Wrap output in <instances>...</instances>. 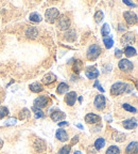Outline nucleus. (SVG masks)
Masks as SVG:
<instances>
[{
    "label": "nucleus",
    "instance_id": "f257e3e1",
    "mask_svg": "<svg viewBox=\"0 0 138 154\" xmlns=\"http://www.w3.org/2000/svg\"><path fill=\"white\" fill-rule=\"evenodd\" d=\"M101 54V48L99 45H96V44H93V45H91V47L88 48L87 51V54H86V56H87V59L88 60H96L99 56H100Z\"/></svg>",
    "mask_w": 138,
    "mask_h": 154
},
{
    "label": "nucleus",
    "instance_id": "f03ea898",
    "mask_svg": "<svg viewBox=\"0 0 138 154\" xmlns=\"http://www.w3.org/2000/svg\"><path fill=\"white\" fill-rule=\"evenodd\" d=\"M45 16H46V20H47L48 23L53 24V23L59 18V16H60V12H59V10L55 9V8H51V9L46 11Z\"/></svg>",
    "mask_w": 138,
    "mask_h": 154
},
{
    "label": "nucleus",
    "instance_id": "7ed1b4c3",
    "mask_svg": "<svg viewBox=\"0 0 138 154\" xmlns=\"http://www.w3.org/2000/svg\"><path fill=\"white\" fill-rule=\"evenodd\" d=\"M126 88H128V86L123 82H116L111 88V94L112 95H119V94H122L126 91Z\"/></svg>",
    "mask_w": 138,
    "mask_h": 154
},
{
    "label": "nucleus",
    "instance_id": "20e7f679",
    "mask_svg": "<svg viewBox=\"0 0 138 154\" xmlns=\"http://www.w3.org/2000/svg\"><path fill=\"white\" fill-rule=\"evenodd\" d=\"M118 66H119L120 70L124 71V72H130V71L133 70L134 65L129 59H121V60L119 61Z\"/></svg>",
    "mask_w": 138,
    "mask_h": 154
},
{
    "label": "nucleus",
    "instance_id": "39448f33",
    "mask_svg": "<svg viewBox=\"0 0 138 154\" xmlns=\"http://www.w3.org/2000/svg\"><path fill=\"white\" fill-rule=\"evenodd\" d=\"M123 16H124V19H125V22L129 25H135L136 23H137V15H136L135 13L131 12V11L124 12Z\"/></svg>",
    "mask_w": 138,
    "mask_h": 154
},
{
    "label": "nucleus",
    "instance_id": "423d86ee",
    "mask_svg": "<svg viewBox=\"0 0 138 154\" xmlns=\"http://www.w3.org/2000/svg\"><path fill=\"white\" fill-rule=\"evenodd\" d=\"M57 25H59L60 29H62V30H67L70 27V19L67 16H65V15H63L57 20Z\"/></svg>",
    "mask_w": 138,
    "mask_h": 154
},
{
    "label": "nucleus",
    "instance_id": "0eeeda50",
    "mask_svg": "<svg viewBox=\"0 0 138 154\" xmlns=\"http://www.w3.org/2000/svg\"><path fill=\"white\" fill-rule=\"evenodd\" d=\"M93 104H95V107L97 109H99V110H102L103 108L105 107V105H106V102H105V97L103 95H97L95 99V102H93Z\"/></svg>",
    "mask_w": 138,
    "mask_h": 154
},
{
    "label": "nucleus",
    "instance_id": "6e6552de",
    "mask_svg": "<svg viewBox=\"0 0 138 154\" xmlns=\"http://www.w3.org/2000/svg\"><path fill=\"white\" fill-rule=\"evenodd\" d=\"M47 104H48V99L46 96H38V97L35 99V101H34V107L41 109L44 108L45 106H47Z\"/></svg>",
    "mask_w": 138,
    "mask_h": 154
},
{
    "label": "nucleus",
    "instance_id": "1a4fd4ad",
    "mask_svg": "<svg viewBox=\"0 0 138 154\" xmlns=\"http://www.w3.org/2000/svg\"><path fill=\"white\" fill-rule=\"evenodd\" d=\"M85 121L88 124H95V123H98L100 121V117L95 115V113H88L85 116Z\"/></svg>",
    "mask_w": 138,
    "mask_h": 154
},
{
    "label": "nucleus",
    "instance_id": "9d476101",
    "mask_svg": "<svg viewBox=\"0 0 138 154\" xmlns=\"http://www.w3.org/2000/svg\"><path fill=\"white\" fill-rule=\"evenodd\" d=\"M76 101V92H69L68 94H66L65 96V102H66L67 105L72 106Z\"/></svg>",
    "mask_w": 138,
    "mask_h": 154
},
{
    "label": "nucleus",
    "instance_id": "9b49d317",
    "mask_svg": "<svg viewBox=\"0 0 138 154\" xmlns=\"http://www.w3.org/2000/svg\"><path fill=\"white\" fill-rule=\"evenodd\" d=\"M123 126L126 130H133L137 126V121L136 119H128L123 121Z\"/></svg>",
    "mask_w": 138,
    "mask_h": 154
},
{
    "label": "nucleus",
    "instance_id": "f8f14e48",
    "mask_svg": "<svg viewBox=\"0 0 138 154\" xmlns=\"http://www.w3.org/2000/svg\"><path fill=\"white\" fill-rule=\"evenodd\" d=\"M51 119H52L53 121H55V122L62 121L63 119H65V113L60 110H55L54 112L51 113Z\"/></svg>",
    "mask_w": 138,
    "mask_h": 154
},
{
    "label": "nucleus",
    "instance_id": "ddd939ff",
    "mask_svg": "<svg viewBox=\"0 0 138 154\" xmlns=\"http://www.w3.org/2000/svg\"><path fill=\"white\" fill-rule=\"evenodd\" d=\"M85 75L88 77V78H91V79H93V78H97L98 76H99V71L96 70L95 67H89V69H87L85 72Z\"/></svg>",
    "mask_w": 138,
    "mask_h": 154
},
{
    "label": "nucleus",
    "instance_id": "4468645a",
    "mask_svg": "<svg viewBox=\"0 0 138 154\" xmlns=\"http://www.w3.org/2000/svg\"><path fill=\"white\" fill-rule=\"evenodd\" d=\"M37 34H38V31L35 27H29L26 30V35H27V38H35L36 36H37Z\"/></svg>",
    "mask_w": 138,
    "mask_h": 154
},
{
    "label": "nucleus",
    "instance_id": "2eb2a0df",
    "mask_svg": "<svg viewBox=\"0 0 138 154\" xmlns=\"http://www.w3.org/2000/svg\"><path fill=\"white\" fill-rule=\"evenodd\" d=\"M137 146H138V144H137V142H136V141L131 142V143L126 147V150H125L126 154H137V149H138Z\"/></svg>",
    "mask_w": 138,
    "mask_h": 154
},
{
    "label": "nucleus",
    "instance_id": "dca6fc26",
    "mask_svg": "<svg viewBox=\"0 0 138 154\" xmlns=\"http://www.w3.org/2000/svg\"><path fill=\"white\" fill-rule=\"evenodd\" d=\"M34 149L36 150L37 152H43L44 150L46 149V143L44 140L42 139H37L34 143Z\"/></svg>",
    "mask_w": 138,
    "mask_h": 154
},
{
    "label": "nucleus",
    "instance_id": "f3484780",
    "mask_svg": "<svg viewBox=\"0 0 138 154\" xmlns=\"http://www.w3.org/2000/svg\"><path fill=\"white\" fill-rule=\"evenodd\" d=\"M55 80H56V76L54 74H52V73H49L43 78V82L45 85H50L52 82H54Z\"/></svg>",
    "mask_w": 138,
    "mask_h": 154
},
{
    "label": "nucleus",
    "instance_id": "a211bd4d",
    "mask_svg": "<svg viewBox=\"0 0 138 154\" xmlns=\"http://www.w3.org/2000/svg\"><path fill=\"white\" fill-rule=\"evenodd\" d=\"M134 34L132 33V32H129V33L124 34L123 36H122V42H123L124 44H126V45H129V44H133L134 42Z\"/></svg>",
    "mask_w": 138,
    "mask_h": 154
},
{
    "label": "nucleus",
    "instance_id": "6ab92c4d",
    "mask_svg": "<svg viewBox=\"0 0 138 154\" xmlns=\"http://www.w3.org/2000/svg\"><path fill=\"white\" fill-rule=\"evenodd\" d=\"M55 136H56V138L60 140V141H66V140L68 139V135H67V133L65 132L64 130H61V128L56 131Z\"/></svg>",
    "mask_w": 138,
    "mask_h": 154
},
{
    "label": "nucleus",
    "instance_id": "aec40b11",
    "mask_svg": "<svg viewBox=\"0 0 138 154\" xmlns=\"http://www.w3.org/2000/svg\"><path fill=\"white\" fill-rule=\"evenodd\" d=\"M43 86L39 82H34V84L30 85V90L34 93H39V92L43 91Z\"/></svg>",
    "mask_w": 138,
    "mask_h": 154
},
{
    "label": "nucleus",
    "instance_id": "412c9836",
    "mask_svg": "<svg viewBox=\"0 0 138 154\" xmlns=\"http://www.w3.org/2000/svg\"><path fill=\"white\" fill-rule=\"evenodd\" d=\"M68 90H69V86L67 84H65V82H61L59 85V87L56 88V92L59 94H65Z\"/></svg>",
    "mask_w": 138,
    "mask_h": 154
},
{
    "label": "nucleus",
    "instance_id": "4be33fe9",
    "mask_svg": "<svg viewBox=\"0 0 138 154\" xmlns=\"http://www.w3.org/2000/svg\"><path fill=\"white\" fill-rule=\"evenodd\" d=\"M103 42H104V45L107 49L112 48L113 45H114V40H113L112 35H107V36H105V38H103Z\"/></svg>",
    "mask_w": 138,
    "mask_h": 154
},
{
    "label": "nucleus",
    "instance_id": "5701e85b",
    "mask_svg": "<svg viewBox=\"0 0 138 154\" xmlns=\"http://www.w3.org/2000/svg\"><path fill=\"white\" fill-rule=\"evenodd\" d=\"M124 54H125L126 57H133V56H136V49L132 46H128L124 49Z\"/></svg>",
    "mask_w": 138,
    "mask_h": 154
},
{
    "label": "nucleus",
    "instance_id": "b1692460",
    "mask_svg": "<svg viewBox=\"0 0 138 154\" xmlns=\"http://www.w3.org/2000/svg\"><path fill=\"white\" fill-rule=\"evenodd\" d=\"M42 16L38 13H31L30 14V20L31 22H33V23H39V22H42Z\"/></svg>",
    "mask_w": 138,
    "mask_h": 154
},
{
    "label": "nucleus",
    "instance_id": "393cba45",
    "mask_svg": "<svg viewBox=\"0 0 138 154\" xmlns=\"http://www.w3.org/2000/svg\"><path fill=\"white\" fill-rule=\"evenodd\" d=\"M82 66H83V62H82L81 60H76L73 63V66H72V69H73V71L76 73H79L80 71L82 70Z\"/></svg>",
    "mask_w": 138,
    "mask_h": 154
},
{
    "label": "nucleus",
    "instance_id": "a878e982",
    "mask_svg": "<svg viewBox=\"0 0 138 154\" xmlns=\"http://www.w3.org/2000/svg\"><path fill=\"white\" fill-rule=\"evenodd\" d=\"M104 146H105V140L103 139V138H98V139L95 141V147H96V149L100 150V149H102V148L104 147Z\"/></svg>",
    "mask_w": 138,
    "mask_h": 154
},
{
    "label": "nucleus",
    "instance_id": "bb28decb",
    "mask_svg": "<svg viewBox=\"0 0 138 154\" xmlns=\"http://www.w3.org/2000/svg\"><path fill=\"white\" fill-rule=\"evenodd\" d=\"M110 32H111L110 25H107V24H104V25H103V27L101 28V33H102V35L105 38V36L110 35Z\"/></svg>",
    "mask_w": 138,
    "mask_h": 154
},
{
    "label": "nucleus",
    "instance_id": "cd10ccee",
    "mask_svg": "<svg viewBox=\"0 0 138 154\" xmlns=\"http://www.w3.org/2000/svg\"><path fill=\"white\" fill-rule=\"evenodd\" d=\"M119 153H120L119 148L116 147V146H112V147L108 148L106 151V154H119Z\"/></svg>",
    "mask_w": 138,
    "mask_h": 154
},
{
    "label": "nucleus",
    "instance_id": "c85d7f7f",
    "mask_svg": "<svg viewBox=\"0 0 138 154\" xmlns=\"http://www.w3.org/2000/svg\"><path fill=\"white\" fill-rule=\"evenodd\" d=\"M104 18V14H103L102 11H98L95 14V22L96 23H101Z\"/></svg>",
    "mask_w": 138,
    "mask_h": 154
},
{
    "label": "nucleus",
    "instance_id": "c756f323",
    "mask_svg": "<svg viewBox=\"0 0 138 154\" xmlns=\"http://www.w3.org/2000/svg\"><path fill=\"white\" fill-rule=\"evenodd\" d=\"M123 108L125 109V110L130 111V112H133V113L137 112V109H136L135 107H133V106L129 105V104H123Z\"/></svg>",
    "mask_w": 138,
    "mask_h": 154
},
{
    "label": "nucleus",
    "instance_id": "7c9ffc66",
    "mask_svg": "<svg viewBox=\"0 0 138 154\" xmlns=\"http://www.w3.org/2000/svg\"><path fill=\"white\" fill-rule=\"evenodd\" d=\"M9 113V109L7 107H0V120L3 119Z\"/></svg>",
    "mask_w": 138,
    "mask_h": 154
},
{
    "label": "nucleus",
    "instance_id": "2f4dec72",
    "mask_svg": "<svg viewBox=\"0 0 138 154\" xmlns=\"http://www.w3.org/2000/svg\"><path fill=\"white\" fill-rule=\"evenodd\" d=\"M32 110L35 112L36 118H44V113H43V111H42L41 109L36 108V107H33V108H32Z\"/></svg>",
    "mask_w": 138,
    "mask_h": 154
},
{
    "label": "nucleus",
    "instance_id": "473e14b6",
    "mask_svg": "<svg viewBox=\"0 0 138 154\" xmlns=\"http://www.w3.org/2000/svg\"><path fill=\"white\" fill-rule=\"evenodd\" d=\"M115 140H117V141H124L125 140V136H124L123 134H120V133H117L116 135H115Z\"/></svg>",
    "mask_w": 138,
    "mask_h": 154
},
{
    "label": "nucleus",
    "instance_id": "72a5a7b5",
    "mask_svg": "<svg viewBox=\"0 0 138 154\" xmlns=\"http://www.w3.org/2000/svg\"><path fill=\"white\" fill-rule=\"evenodd\" d=\"M69 152H70V147H69V146H65V147H63L62 149L59 151L57 154H69Z\"/></svg>",
    "mask_w": 138,
    "mask_h": 154
},
{
    "label": "nucleus",
    "instance_id": "f704fd0d",
    "mask_svg": "<svg viewBox=\"0 0 138 154\" xmlns=\"http://www.w3.org/2000/svg\"><path fill=\"white\" fill-rule=\"evenodd\" d=\"M93 86H95V87H96V88H98V89L100 90V91H101V92H104V89H103L102 87H101L100 82H98V80H96V82H95V85H93Z\"/></svg>",
    "mask_w": 138,
    "mask_h": 154
},
{
    "label": "nucleus",
    "instance_id": "c9c22d12",
    "mask_svg": "<svg viewBox=\"0 0 138 154\" xmlns=\"http://www.w3.org/2000/svg\"><path fill=\"white\" fill-rule=\"evenodd\" d=\"M121 55H122V53H121V51H119V49H117V51H115V56H116L117 58H120Z\"/></svg>",
    "mask_w": 138,
    "mask_h": 154
},
{
    "label": "nucleus",
    "instance_id": "e433bc0d",
    "mask_svg": "<svg viewBox=\"0 0 138 154\" xmlns=\"http://www.w3.org/2000/svg\"><path fill=\"white\" fill-rule=\"evenodd\" d=\"M123 2H124V3H125V5H130V7H136V5H135V3H132V2H130L129 0H124Z\"/></svg>",
    "mask_w": 138,
    "mask_h": 154
},
{
    "label": "nucleus",
    "instance_id": "4c0bfd02",
    "mask_svg": "<svg viewBox=\"0 0 138 154\" xmlns=\"http://www.w3.org/2000/svg\"><path fill=\"white\" fill-rule=\"evenodd\" d=\"M10 122H7V125H9V124H15V123H16V120H13V119H11V120H9Z\"/></svg>",
    "mask_w": 138,
    "mask_h": 154
},
{
    "label": "nucleus",
    "instance_id": "58836bf2",
    "mask_svg": "<svg viewBox=\"0 0 138 154\" xmlns=\"http://www.w3.org/2000/svg\"><path fill=\"white\" fill-rule=\"evenodd\" d=\"M64 125H68V122H59V126H64Z\"/></svg>",
    "mask_w": 138,
    "mask_h": 154
},
{
    "label": "nucleus",
    "instance_id": "ea45409f",
    "mask_svg": "<svg viewBox=\"0 0 138 154\" xmlns=\"http://www.w3.org/2000/svg\"><path fill=\"white\" fill-rule=\"evenodd\" d=\"M78 136H76V137H74V140H72V143H76V141H78Z\"/></svg>",
    "mask_w": 138,
    "mask_h": 154
},
{
    "label": "nucleus",
    "instance_id": "a19ab883",
    "mask_svg": "<svg viewBox=\"0 0 138 154\" xmlns=\"http://www.w3.org/2000/svg\"><path fill=\"white\" fill-rule=\"evenodd\" d=\"M73 154H82V153H81V152H80V151H76Z\"/></svg>",
    "mask_w": 138,
    "mask_h": 154
},
{
    "label": "nucleus",
    "instance_id": "79ce46f5",
    "mask_svg": "<svg viewBox=\"0 0 138 154\" xmlns=\"http://www.w3.org/2000/svg\"><path fill=\"white\" fill-rule=\"evenodd\" d=\"M78 128H83V126H82L81 124H78Z\"/></svg>",
    "mask_w": 138,
    "mask_h": 154
}]
</instances>
